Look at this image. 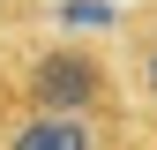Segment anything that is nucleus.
<instances>
[{
	"instance_id": "20e7f679",
	"label": "nucleus",
	"mask_w": 157,
	"mask_h": 150,
	"mask_svg": "<svg viewBox=\"0 0 157 150\" xmlns=\"http://www.w3.org/2000/svg\"><path fill=\"white\" fill-rule=\"evenodd\" d=\"M30 23H37V15H30V0H0V53H8V45H23Z\"/></svg>"
},
{
	"instance_id": "f03ea898",
	"label": "nucleus",
	"mask_w": 157,
	"mask_h": 150,
	"mask_svg": "<svg viewBox=\"0 0 157 150\" xmlns=\"http://www.w3.org/2000/svg\"><path fill=\"white\" fill-rule=\"evenodd\" d=\"M0 150H157L142 120H60L0 83Z\"/></svg>"
},
{
	"instance_id": "f257e3e1",
	"label": "nucleus",
	"mask_w": 157,
	"mask_h": 150,
	"mask_svg": "<svg viewBox=\"0 0 157 150\" xmlns=\"http://www.w3.org/2000/svg\"><path fill=\"white\" fill-rule=\"evenodd\" d=\"M0 83L23 105L60 112V120H142L127 98L120 53L90 45V38H23L0 53Z\"/></svg>"
},
{
	"instance_id": "7ed1b4c3",
	"label": "nucleus",
	"mask_w": 157,
	"mask_h": 150,
	"mask_svg": "<svg viewBox=\"0 0 157 150\" xmlns=\"http://www.w3.org/2000/svg\"><path fill=\"white\" fill-rule=\"evenodd\" d=\"M112 53H120V75H127V98L142 112V128L157 135V0H142L112 23Z\"/></svg>"
}]
</instances>
